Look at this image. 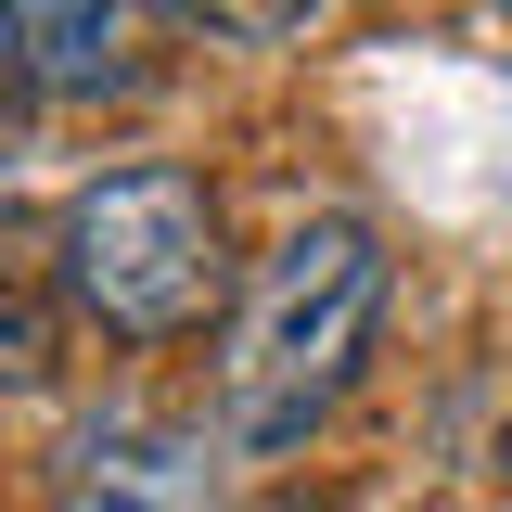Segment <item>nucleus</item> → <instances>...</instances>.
<instances>
[{
  "mask_svg": "<svg viewBox=\"0 0 512 512\" xmlns=\"http://www.w3.org/2000/svg\"><path fill=\"white\" fill-rule=\"evenodd\" d=\"M13 116H26V90H13V64H0V154H13Z\"/></svg>",
  "mask_w": 512,
  "mask_h": 512,
  "instance_id": "obj_6",
  "label": "nucleus"
},
{
  "mask_svg": "<svg viewBox=\"0 0 512 512\" xmlns=\"http://www.w3.org/2000/svg\"><path fill=\"white\" fill-rule=\"evenodd\" d=\"M64 295L128 333V346H167L231 295V256H218V192L192 167H116L64 205Z\"/></svg>",
  "mask_w": 512,
  "mask_h": 512,
  "instance_id": "obj_2",
  "label": "nucleus"
},
{
  "mask_svg": "<svg viewBox=\"0 0 512 512\" xmlns=\"http://www.w3.org/2000/svg\"><path fill=\"white\" fill-rule=\"evenodd\" d=\"M52 359H64V282L26 256V231H0V397L52 384Z\"/></svg>",
  "mask_w": 512,
  "mask_h": 512,
  "instance_id": "obj_4",
  "label": "nucleus"
},
{
  "mask_svg": "<svg viewBox=\"0 0 512 512\" xmlns=\"http://www.w3.org/2000/svg\"><path fill=\"white\" fill-rule=\"evenodd\" d=\"M0 64L26 103H116L141 90L128 0H0Z\"/></svg>",
  "mask_w": 512,
  "mask_h": 512,
  "instance_id": "obj_3",
  "label": "nucleus"
},
{
  "mask_svg": "<svg viewBox=\"0 0 512 512\" xmlns=\"http://www.w3.org/2000/svg\"><path fill=\"white\" fill-rule=\"evenodd\" d=\"M180 26H205V39H244V52H269V39H308L320 0H167Z\"/></svg>",
  "mask_w": 512,
  "mask_h": 512,
  "instance_id": "obj_5",
  "label": "nucleus"
},
{
  "mask_svg": "<svg viewBox=\"0 0 512 512\" xmlns=\"http://www.w3.org/2000/svg\"><path fill=\"white\" fill-rule=\"evenodd\" d=\"M384 320V244L359 218H308L282 231L269 269L231 308V359H218V397H231V436L244 448H295L359 384V346Z\"/></svg>",
  "mask_w": 512,
  "mask_h": 512,
  "instance_id": "obj_1",
  "label": "nucleus"
}]
</instances>
